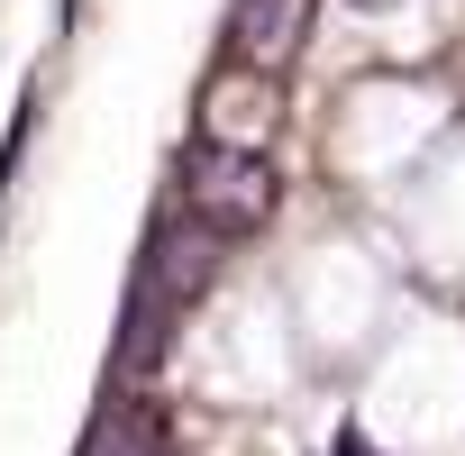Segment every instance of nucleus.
<instances>
[{
    "label": "nucleus",
    "instance_id": "nucleus-1",
    "mask_svg": "<svg viewBox=\"0 0 465 456\" xmlns=\"http://www.w3.org/2000/svg\"><path fill=\"white\" fill-rule=\"evenodd\" d=\"M183 210L210 228V238H247V228L274 219V164L265 146H192L183 155Z\"/></svg>",
    "mask_w": 465,
    "mask_h": 456
},
{
    "label": "nucleus",
    "instance_id": "nucleus-2",
    "mask_svg": "<svg viewBox=\"0 0 465 456\" xmlns=\"http://www.w3.org/2000/svg\"><path fill=\"white\" fill-rule=\"evenodd\" d=\"M311 10L320 0H238L228 10V64H247V74H283L311 37Z\"/></svg>",
    "mask_w": 465,
    "mask_h": 456
},
{
    "label": "nucleus",
    "instance_id": "nucleus-3",
    "mask_svg": "<svg viewBox=\"0 0 465 456\" xmlns=\"http://www.w3.org/2000/svg\"><path fill=\"white\" fill-rule=\"evenodd\" d=\"M201 137L210 146H265L274 137V74H247L228 64L201 83Z\"/></svg>",
    "mask_w": 465,
    "mask_h": 456
},
{
    "label": "nucleus",
    "instance_id": "nucleus-4",
    "mask_svg": "<svg viewBox=\"0 0 465 456\" xmlns=\"http://www.w3.org/2000/svg\"><path fill=\"white\" fill-rule=\"evenodd\" d=\"M83 456H173V420H164L155 401H119V411L92 429Z\"/></svg>",
    "mask_w": 465,
    "mask_h": 456
},
{
    "label": "nucleus",
    "instance_id": "nucleus-5",
    "mask_svg": "<svg viewBox=\"0 0 465 456\" xmlns=\"http://www.w3.org/2000/svg\"><path fill=\"white\" fill-rule=\"evenodd\" d=\"M347 10H365V19H383V10H401V0H347Z\"/></svg>",
    "mask_w": 465,
    "mask_h": 456
}]
</instances>
